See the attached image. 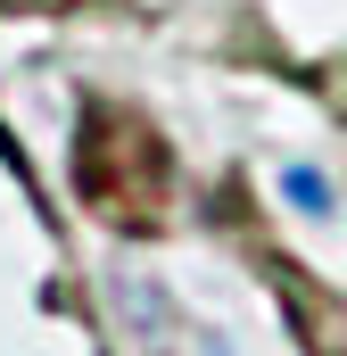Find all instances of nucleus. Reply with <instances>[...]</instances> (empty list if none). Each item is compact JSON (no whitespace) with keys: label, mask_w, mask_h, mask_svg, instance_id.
I'll return each instance as SVG.
<instances>
[{"label":"nucleus","mask_w":347,"mask_h":356,"mask_svg":"<svg viewBox=\"0 0 347 356\" xmlns=\"http://www.w3.org/2000/svg\"><path fill=\"white\" fill-rule=\"evenodd\" d=\"M281 191H289V199H298L306 216H323V207H331V191H323V182L306 175V166H289V175H281Z\"/></svg>","instance_id":"nucleus-1"}]
</instances>
